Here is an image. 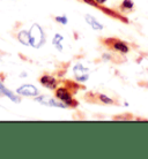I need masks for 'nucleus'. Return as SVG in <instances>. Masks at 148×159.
I'll use <instances>...</instances> for the list:
<instances>
[{"mask_svg": "<svg viewBox=\"0 0 148 159\" xmlns=\"http://www.w3.org/2000/svg\"><path fill=\"white\" fill-rule=\"evenodd\" d=\"M56 21L57 22H59L61 24H67V17L65 15L63 16H56Z\"/></svg>", "mask_w": 148, "mask_h": 159, "instance_id": "obj_14", "label": "nucleus"}, {"mask_svg": "<svg viewBox=\"0 0 148 159\" xmlns=\"http://www.w3.org/2000/svg\"><path fill=\"white\" fill-rule=\"evenodd\" d=\"M56 97L60 100V102H63L64 104H66L67 106H75L76 105L75 102L73 100L72 96L69 95V92H68L65 88H59V89H57Z\"/></svg>", "mask_w": 148, "mask_h": 159, "instance_id": "obj_2", "label": "nucleus"}, {"mask_svg": "<svg viewBox=\"0 0 148 159\" xmlns=\"http://www.w3.org/2000/svg\"><path fill=\"white\" fill-rule=\"evenodd\" d=\"M17 38H19V42L22 43L23 45H30V38H29L28 31H26V30L20 31L17 35Z\"/></svg>", "mask_w": 148, "mask_h": 159, "instance_id": "obj_9", "label": "nucleus"}, {"mask_svg": "<svg viewBox=\"0 0 148 159\" xmlns=\"http://www.w3.org/2000/svg\"><path fill=\"white\" fill-rule=\"evenodd\" d=\"M29 38H30V45L35 48H40L44 44L45 35L40 24H32V27L29 30Z\"/></svg>", "mask_w": 148, "mask_h": 159, "instance_id": "obj_1", "label": "nucleus"}, {"mask_svg": "<svg viewBox=\"0 0 148 159\" xmlns=\"http://www.w3.org/2000/svg\"><path fill=\"white\" fill-rule=\"evenodd\" d=\"M122 6H123V8H125V9H132L133 6H134V2H133V0H124Z\"/></svg>", "mask_w": 148, "mask_h": 159, "instance_id": "obj_11", "label": "nucleus"}, {"mask_svg": "<svg viewBox=\"0 0 148 159\" xmlns=\"http://www.w3.org/2000/svg\"><path fill=\"white\" fill-rule=\"evenodd\" d=\"M0 96H6V97H8V98L12 100V102H14V103H20V98H19L17 96L14 95L11 90L6 89L5 85L1 83V82H0Z\"/></svg>", "mask_w": 148, "mask_h": 159, "instance_id": "obj_6", "label": "nucleus"}, {"mask_svg": "<svg viewBox=\"0 0 148 159\" xmlns=\"http://www.w3.org/2000/svg\"><path fill=\"white\" fill-rule=\"evenodd\" d=\"M40 82L42 83V85H44L48 89H56L57 87V81L55 77H52L50 75H44L40 79Z\"/></svg>", "mask_w": 148, "mask_h": 159, "instance_id": "obj_5", "label": "nucleus"}, {"mask_svg": "<svg viewBox=\"0 0 148 159\" xmlns=\"http://www.w3.org/2000/svg\"><path fill=\"white\" fill-rule=\"evenodd\" d=\"M36 102L41 103L42 105H46V106H52V107H60V108H65L67 107V105L64 104L63 102H57L56 99L53 98H50V97H46V96H40V97H36L35 98Z\"/></svg>", "mask_w": 148, "mask_h": 159, "instance_id": "obj_3", "label": "nucleus"}, {"mask_svg": "<svg viewBox=\"0 0 148 159\" xmlns=\"http://www.w3.org/2000/svg\"><path fill=\"white\" fill-rule=\"evenodd\" d=\"M95 1H96L97 4H104L107 0H95Z\"/></svg>", "mask_w": 148, "mask_h": 159, "instance_id": "obj_16", "label": "nucleus"}, {"mask_svg": "<svg viewBox=\"0 0 148 159\" xmlns=\"http://www.w3.org/2000/svg\"><path fill=\"white\" fill-rule=\"evenodd\" d=\"M84 20H86V22H87L94 30H102V29H103V24H101L94 16L87 14V15H84Z\"/></svg>", "mask_w": 148, "mask_h": 159, "instance_id": "obj_7", "label": "nucleus"}, {"mask_svg": "<svg viewBox=\"0 0 148 159\" xmlns=\"http://www.w3.org/2000/svg\"><path fill=\"white\" fill-rule=\"evenodd\" d=\"M75 79L78 81H80V82H86L87 80H88V74L87 73H84V74H79V75L75 76Z\"/></svg>", "mask_w": 148, "mask_h": 159, "instance_id": "obj_13", "label": "nucleus"}, {"mask_svg": "<svg viewBox=\"0 0 148 159\" xmlns=\"http://www.w3.org/2000/svg\"><path fill=\"white\" fill-rule=\"evenodd\" d=\"M98 98H100L101 102L104 103V104H112L113 103V100H112L111 98H109L108 96H105V95H100L98 96Z\"/></svg>", "mask_w": 148, "mask_h": 159, "instance_id": "obj_12", "label": "nucleus"}, {"mask_svg": "<svg viewBox=\"0 0 148 159\" xmlns=\"http://www.w3.org/2000/svg\"><path fill=\"white\" fill-rule=\"evenodd\" d=\"M84 2L90 5V6H97V2L95 0H84Z\"/></svg>", "mask_w": 148, "mask_h": 159, "instance_id": "obj_15", "label": "nucleus"}, {"mask_svg": "<svg viewBox=\"0 0 148 159\" xmlns=\"http://www.w3.org/2000/svg\"><path fill=\"white\" fill-rule=\"evenodd\" d=\"M112 48L120 52V53H127L130 51V48H128L127 45L124 42H120V40H116L115 43L112 44Z\"/></svg>", "mask_w": 148, "mask_h": 159, "instance_id": "obj_8", "label": "nucleus"}, {"mask_svg": "<svg viewBox=\"0 0 148 159\" xmlns=\"http://www.w3.org/2000/svg\"><path fill=\"white\" fill-rule=\"evenodd\" d=\"M64 40V37L61 36V35H59V34H57V35H55V37H53V40H52V43H53V45L56 46L59 51H61L63 50V45H61V42Z\"/></svg>", "mask_w": 148, "mask_h": 159, "instance_id": "obj_10", "label": "nucleus"}, {"mask_svg": "<svg viewBox=\"0 0 148 159\" xmlns=\"http://www.w3.org/2000/svg\"><path fill=\"white\" fill-rule=\"evenodd\" d=\"M16 92L19 95L22 96H28V97H35V96L38 95V90H37L36 87H34L32 84H24L22 87H20Z\"/></svg>", "mask_w": 148, "mask_h": 159, "instance_id": "obj_4", "label": "nucleus"}]
</instances>
